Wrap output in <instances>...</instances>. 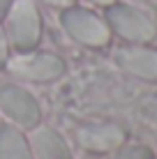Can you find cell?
<instances>
[{
  "mask_svg": "<svg viewBox=\"0 0 157 159\" xmlns=\"http://www.w3.org/2000/svg\"><path fill=\"white\" fill-rule=\"evenodd\" d=\"M7 39L19 51H32L42 35V19L30 0H16L7 9Z\"/></svg>",
  "mask_w": 157,
  "mask_h": 159,
  "instance_id": "cell-3",
  "label": "cell"
},
{
  "mask_svg": "<svg viewBox=\"0 0 157 159\" xmlns=\"http://www.w3.org/2000/svg\"><path fill=\"white\" fill-rule=\"evenodd\" d=\"M155 159H157V157H155Z\"/></svg>",
  "mask_w": 157,
  "mask_h": 159,
  "instance_id": "cell-15",
  "label": "cell"
},
{
  "mask_svg": "<svg viewBox=\"0 0 157 159\" xmlns=\"http://www.w3.org/2000/svg\"><path fill=\"white\" fill-rule=\"evenodd\" d=\"M60 23L65 32L72 37L74 42L83 44V46H93L102 48L111 42V28L102 16H97L90 9L83 7H65V12L60 16Z\"/></svg>",
  "mask_w": 157,
  "mask_h": 159,
  "instance_id": "cell-2",
  "label": "cell"
},
{
  "mask_svg": "<svg viewBox=\"0 0 157 159\" xmlns=\"http://www.w3.org/2000/svg\"><path fill=\"white\" fill-rule=\"evenodd\" d=\"M76 143L81 150L93 152V155H109L118 150L122 143H127V134L118 125H83L76 129Z\"/></svg>",
  "mask_w": 157,
  "mask_h": 159,
  "instance_id": "cell-7",
  "label": "cell"
},
{
  "mask_svg": "<svg viewBox=\"0 0 157 159\" xmlns=\"http://www.w3.org/2000/svg\"><path fill=\"white\" fill-rule=\"evenodd\" d=\"M0 159H35L23 131L12 125L0 127Z\"/></svg>",
  "mask_w": 157,
  "mask_h": 159,
  "instance_id": "cell-9",
  "label": "cell"
},
{
  "mask_svg": "<svg viewBox=\"0 0 157 159\" xmlns=\"http://www.w3.org/2000/svg\"><path fill=\"white\" fill-rule=\"evenodd\" d=\"M0 111L14 125L23 129H35L39 125L42 111L37 99L19 85H2L0 88Z\"/></svg>",
  "mask_w": 157,
  "mask_h": 159,
  "instance_id": "cell-5",
  "label": "cell"
},
{
  "mask_svg": "<svg viewBox=\"0 0 157 159\" xmlns=\"http://www.w3.org/2000/svg\"><path fill=\"white\" fill-rule=\"evenodd\" d=\"M106 159H155V152L150 150L148 145H139V143L125 145V143H122L118 150L109 152Z\"/></svg>",
  "mask_w": 157,
  "mask_h": 159,
  "instance_id": "cell-10",
  "label": "cell"
},
{
  "mask_svg": "<svg viewBox=\"0 0 157 159\" xmlns=\"http://www.w3.org/2000/svg\"><path fill=\"white\" fill-rule=\"evenodd\" d=\"M116 62L134 79L157 83V48L148 44H127L116 51Z\"/></svg>",
  "mask_w": 157,
  "mask_h": 159,
  "instance_id": "cell-6",
  "label": "cell"
},
{
  "mask_svg": "<svg viewBox=\"0 0 157 159\" xmlns=\"http://www.w3.org/2000/svg\"><path fill=\"white\" fill-rule=\"evenodd\" d=\"M5 67L12 72L16 79L32 81V83H46L56 81L65 74V62L56 53H32L25 51L21 56H14L7 60Z\"/></svg>",
  "mask_w": 157,
  "mask_h": 159,
  "instance_id": "cell-4",
  "label": "cell"
},
{
  "mask_svg": "<svg viewBox=\"0 0 157 159\" xmlns=\"http://www.w3.org/2000/svg\"><path fill=\"white\" fill-rule=\"evenodd\" d=\"M104 21L109 23L111 32H116L118 37H122L129 44H148L157 35V23L153 21V16L134 5L125 2L109 5Z\"/></svg>",
  "mask_w": 157,
  "mask_h": 159,
  "instance_id": "cell-1",
  "label": "cell"
},
{
  "mask_svg": "<svg viewBox=\"0 0 157 159\" xmlns=\"http://www.w3.org/2000/svg\"><path fill=\"white\" fill-rule=\"evenodd\" d=\"M12 7V0H0V19L7 14V9Z\"/></svg>",
  "mask_w": 157,
  "mask_h": 159,
  "instance_id": "cell-13",
  "label": "cell"
},
{
  "mask_svg": "<svg viewBox=\"0 0 157 159\" xmlns=\"http://www.w3.org/2000/svg\"><path fill=\"white\" fill-rule=\"evenodd\" d=\"M28 143H30V150H32L35 159H74L67 141L56 129L35 127Z\"/></svg>",
  "mask_w": 157,
  "mask_h": 159,
  "instance_id": "cell-8",
  "label": "cell"
},
{
  "mask_svg": "<svg viewBox=\"0 0 157 159\" xmlns=\"http://www.w3.org/2000/svg\"><path fill=\"white\" fill-rule=\"evenodd\" d=\"M90 2H95V5H102V7H109V5H113L116 0H90Z\"/></svg>",
  "mask_w": 157,
  "mask_h": 159,
  "instance_id": "cell-14",
  "label": "cell"
},
{
  "mask_svg": "<svg viewBox=\"0 0 157 159\" xmlns=\"http://www.w3.org/2000/svg\"><path fill=\"white\" fill-rule=\"evenodd\" d=\"M44 2L53 5V7H69V5H74V0H44Z\"/></svg>",
  "mask_w": 157,
  "mask_h": 159,
  "instance_id": "cell-12",
  "label": "cell"
},
{
  "mask_svg": "<svg viewBox=\"0 0 157 159\" xmlns=\"http://www.w3.org/2000/svg\"><path fill=\"white\" fill-rule=\"evenodd\" d=\"M7 60H9V39L5 35V30L0 28V69L7 65Z\"/></svg>",
  "mask_w": 157,
  "mask_h": 159,
  "instance_id": "cell-11",
  "label": "cell"
}]
</instances>
